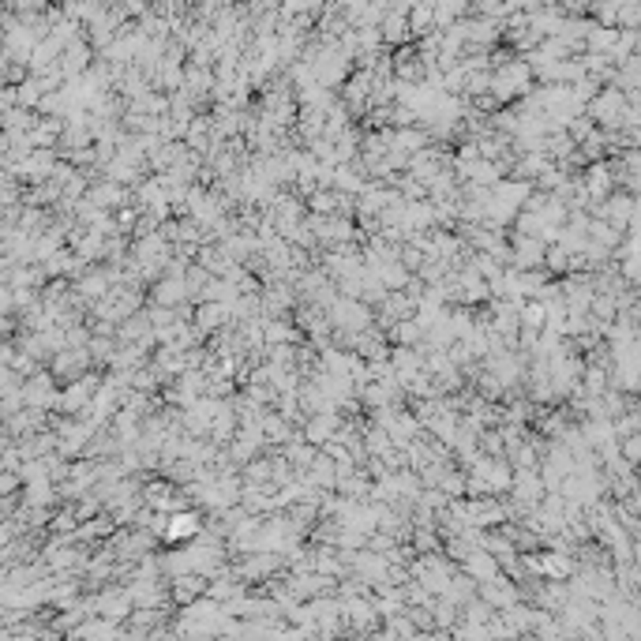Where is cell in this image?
<instances>
[{
	"mask_svg": "<svg viewBox=\"0 0 641 641\" xmlns=\"http://www.w3.org/2000/svg\"><path fill=\"white\" fill-rule=\"evenodd\" d=\"M203 532V521L195 510H173V514L166 518V544H184V540H195Z\"/></svg>",
	"mask_w": 641,
	"mask_h": 641,
	"instance_id": "6da1fadb",
	"label": "cell"
}]
</instances>
